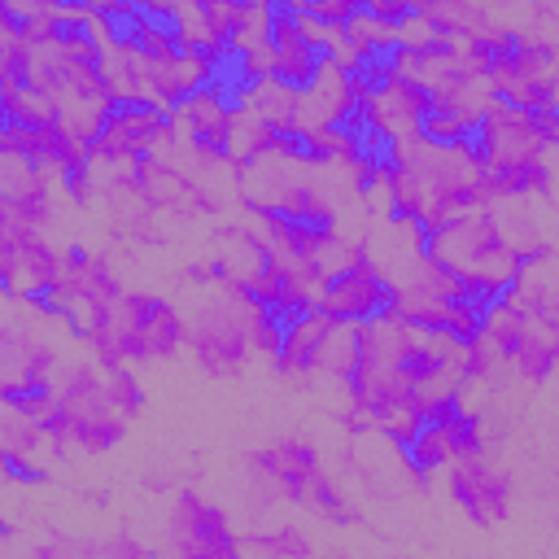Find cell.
Wrapping results in <instances>:
<instances>
[{"label": "cell", "mask_w": 559, "mask_h": 559, "mask_svg": "<svg viewBox=\"0 0 559 559\" xmlns=\"http://www.w3.org/2000/svg\"><path fill=\"white\" fill-rule=\"evenodd\" d=\"M183 354L192 358V367L205 380H236L245 376L253 362H275L280 345H284V319H275L271 310L253 306L245 293L210 284L192 297V306L183 310Z\"/></svg>", "instance_id": "6da1fadb"}, {"label": "cell", "mask_w": 559, "mask_h": 559, "mask_svg": "<svg viewBox=\"0 0 559 559\" xmlns=\"http://www.w3.org/2000/svg\"><path fill=\"white\" fill-rule=\"evenodd\" d=\"M183 332L188 323L175 297H162L153 288H127L100 323L79 332V341L105 367L144 371V367L175 362L183 354Z\"/></svg>", "instance_id": "7a4b0ae2"}, {"label": "cell", "mask_w": 559, "mask_h": 559, "mask_svg": "<svg viewBox=\"0 0 559 559\" xmlns=\"http://www.w3.org/2000/svg\"><path fill=\"white\" fill-rule=\"evenodd\" d=\"M231 175H236V197L245 210H266V214H280L306 227H341L345 192H354L349 183L332 179L336 170H323L301 153H271Z\"/></svg>", "instance_id": "3957f363"}, {"label": "cell", "mask_w": 559, "mask_h": 559, "mask_svg": "<svg viewBox=\"0 0 559 559\" xmlns=\"http://www.w3.org/2000/svg\"><path fill=\"white\" fill-rule=\"evenodd\" d=\"M131 432V419H122L105 397V362L92 354L66 358L52 376V419L48 441L57 459H105L114 454Z\"/></svg>", "instance_id": "277c9868"}, {"label": "cell", "mask_w": 559, "mask_h": 559, "mask_svg": "<svg viewBox=\"0 0 559 559\" xmlns=\"http://www.w3.org/2000/svg\"><path fill=\"white\" fill-rule=\"evenodd\" d=\"M79 341L74 328L39 301L0 293V406L48 393L61 371V341Z\"/></svg>", "instance_id": "5b68a950"}, {"label": "cell", "mask_w": 559, "mask_h": 559, "mask_svg": "<svg viewBox=\"0 0 559 559\" xmlns=\"http://www.w3.org/2000/svg\"><path fill=\"white\" fill-rule=\"evenodd\" d=\"M162 559H240V528L227 502L210 498L197 485L170 493L157 528Z\"/></svg>", "instance_id": "8992f818"}, {"label": "cell", "mask_w": 559, "mask_h": 559, "mask_svg": "<svg viewBox=\"0 0 559 559\" xmlns=\"http://www.w3.org/2000/svg\"><path fill=\"white\" fill-rule=\"evenodd\" d=\"M555 57H559V44L555 35H537L528 26H515V44L485 70V92L493 100H507L524 114H555Z\"/></svg>", "instance_id": "52a82bcc"}, {"label": "cell", "mask_w": 559, "mask_h": 559, "mask_svg": "<svg viewBox=\"0 0 559 559\" xmlns=\"http://www.w3.org/2000/svg\"><path fill=\"white\" fill-rule=\"evenodd\" d=\"M170 122H175L179 157L192 170H201V175L227 170L231 127H236V92H231V83L223 74L214 83L197 87L192 96H183L179 109L170 114Z\"/></svg>", "instance_id": "ba28073f"}, {"label": "cell", "mask_w": 559, "mask_h": 559, "mask_svg": "<svg viewBox=\"0 0 559 559\" xmlns=\"http://www.w3.org/2000/svg\"><path fill=\"white\" fill-rule=\"evenodd\" d=\"M445 498L476 524V528H502L515 515L520 502V476L502 459V450H485L472 459L450 463L445 472Z\"/></svg>", "instance_id": "9c48e42d"}, {"label": "cell", "mask_w": 559, "mask_h": 559, "mask_svg": "<svg viewBox=\"0 0 559 559\" xmlns=\"http://www.w3.org/2000/svg\"><path fill=\"white\" fill-rule=\"evenodd\" d=\"M170 148H175L170 114H162L153 105H118L105 118V127L96 131V140L87 144V162L105 166V170H127V166L170 153Z\"/></svg>", "instance_id": "30bf717a"}, {"label": "cell", "mask_w": 559, "mask_h": 559, "mask_svg": "<svg viewBox=\"0 0 559 559\" xmlns=\"http://www.w3.org/2000/svg\"><path fill=\"white\" fill-rule=\"evenodd\" d=\"M384 306H389V284H384L380 266L371 262L362 240H349L341 262L323 275L314 310L336 319V323H371V319L384 314Z\"/></svg>", "instance_id": "8fae6325"}, {"label": "cell", "mask_w": 559, "mask_h": 559, "mask_svg": "<svg viewBox=\"0 0 559 559\" xmlns=\"http://www.w3.org/2000/svg\"><path fill=\"white\" fill-rule=\"evenodd\" d=\"M253 454H258L266 480L275 485L280 502L284 507H297V511H306V502L314 498V489L332 476L319 441L306 437V432H275L262 445H253Z\"/></svg>", "instance_id": "7c38bea8"}, {"label": "cell", "mask_w": 559, "mask_h": 559, "mask_svg": "<svg viewBox=\"0 0 559 559\" xmlns=\"http://www.w3.org/2000/svg\"><path fill=\"white\" fill-rule=\"evenodd\" d=\"M266 48H271V83L288 87V92H306L314 83L319 66H323V52L301 31L297 4H271Z\"/></svg>", "instance_id": "4fadbf2b"}, {"label": "cell", "mask_w": 559, "mask_h": 559, "mask_svg": "<svg viewBox=\"0 0 559 559\" xmlns=\"http://www.w3.org/2000/svg\"><path fill=\"white\" fill-rule=\"evenodd\" d=\"M332 332H336V319H328V314H319V310L293 319V323L284 328V345H280L271 371H275L284 384H297V389L319 384V371H323V354H328Z\"/></svg>", "instance_id": "5bb4252c"}, {"label": "cell", "mask_w": 559, "mask_h": 559, "mask_svg": "<svg viewBox=\"0 0 559 559\" xmlns=\"http://www.w3.org/2000/svg\"><path fill=\"white\" fill-rule=\"evenodd\" d=\"M0 463L9 467L13 480H44L57 463L48 428L17 415L13 406H0Z\"/></svg>", "instance_id": "9a60e30c"}, {"label": "cell", "mask_w": 559, "mask_h": 559, "mask_svg": "<svg viewBox=\"0 0 559 559\" xmlns=\"http://www.w3.org/2000/svg\"><path fill=\"white\" fill-rule=\"evenodd\" d=\"M550 266H555V258H546V262H528V266L511 280V288L502 293V301H507L511 310H520L533 328L559 332V306H555V280H550Z\"/></svg>", "instance_id": "2e32d148"}, {"label": "cell", "mask_w": 559, "mask_h": 559, "mask_svg": "<svg viewBox=\"0 0 559 559\" xmlns=\"http://www.w3.org/2000/svg\"><path fill=\"white\" fill-rule=\"evenodd\" d=\"M245 559H319V542L297 520H266L240 533Z\"/></svg>", "instance_id": "e0dca14e"}, {"label": "cell", "mask_w": 559, "mask_h": 559, "mask_svg": "<svg viewBox=\"0 0 559 559\" xmlns=\"http://www.w3.org/2000/svg\"><path fill=\"white\" fill-rule=\"evenodd\" d=\"M555 362H559V332H546V328H528L524 341L511 349L507 358V376H511V389H524V393H542L555 376Z\"/></svg>", "instance_id": "ac0fdd59"}, {"label": "cell", "mask_w": 559, "mask_h": 559, "mask_svg": "<svg viewBox=\"0 0 559 559\" xmlns=\"http://www.w3.org/2000/svg\"><path fill=\"white\" fill-rule=\"evenodd\" d=\"M61 271H66V249L52 245L48 236H31V240L22 245L17 288H13V297H22V301H44V297L57 288Z\"/></svg>", "instance_id": "d6986e66"}, {"label": "cell", "mask_w": 559, "mask_h": 559, "mask_svg": "<svg viewBox=\"0 0 559 559\" xmlns=\"http://www.w3.org/2000/svg\"><path fill=\"white\" fill-rule=\"evenodd\" d=\"M528 328H533V323L498 297V301H489V306H485V319H480L476 341H485V349H493V354L507 362V358H511V349L524 341V332H528Z\"/></svg>", "instance_id": "ffe728a7"}, {"label": "cell", "mask_w": 559, "mask_h": 559, "mask_svg": "<svg viewBox=\"0 0 559 559\" xmlns=\"http://www.w3.org/2000/svg\"><path fill=\"white\" fill-rule=\"evenodd\" d=\"M17 9V22H22V39L44 52L61 39L66 31V4H48V0H35V4H13Z\"/></svg>", "instance_id": "44dd1931"}, {"label": "cell", "mask_w": 559, "mask_h": 559, "mask_svg": "<svg viewBox=\"0 0 559 559\" xmlns=\"http://www.w3.org/2000/svg\"><path fill=\"white\" fill-rule=\"evenodd\" d=\"M105 397L122 419H135L148 402V393L140 384V371H131V367H105Z\"/></svg>", "instance_id": "7402d4cb"}, {"label": "cell", "mask_w": 559, "mask_h": 559, "mask_svg": "<svg viewBox=\"0 0 559 559\" xmlns=\"http://www.w3.org/2000/svg\"><path fill=\"white\" fill-rule=\"evenodd\" d=\"M310 22H319V26H349L354 17H358V0H301L297 4Z\"/></svg>", "instance_id": "603a6c76"}, {"label": "cell", "mask_w": 559, "mask_h": 559, "mask_svg": "<svg viewBox=\"0 0 559 559\" xmlns=\"http://www.w3.org/2000/svg\"><path fill=\"white\" fill-rule=\"evenodd\" d=\"M411 9H415L411 0H367V4H362V13H371L376 22H384V26H393V31L411 17Z\"/></svg>", "instance_id": "cb8c5ba5"}, {"label": "cell", "mask_w": 559, "mask_h": 559, "mask_svg": "<svg viewBox=\"0 0 559 559\" xmlns=\"http://www.w3.org/2000/svg\"><path fill=\"white\" fill-rule=\"evenodd\" d=\"M13 485V476H9V467L0 463V524H4V489Z\"/></svg>", "instance_id": "d4e9b609"}, {"label": "cell", "mask_w": 559, "mask_h": 559, "mask_svg": "<svg viewBox=\"0 0 559 559\" xmlns=\"http://www.w3.org/2000/svg\"><path fill=\"white\" fill-rule=\"evenodd\" d=\"M384 559H415V555H384Z\"/></svg>", "instance_id": "484cf974"}]
</instances>
